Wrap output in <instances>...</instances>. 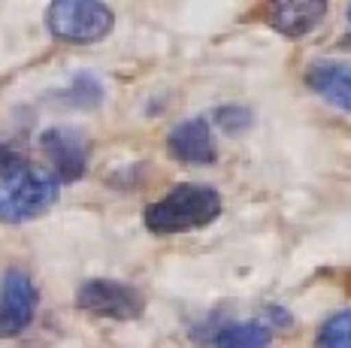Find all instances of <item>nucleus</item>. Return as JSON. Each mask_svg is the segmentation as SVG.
Wrapping results in <instances>:
<instances>
[{"mask_svg": "<svg viewBox=\"0 0 351 348\" xmlns=\"http://www.w3.org/2000/svg\"><path fill=\"white\" fill-rule=\"evenodd\" d=\"M221 215V194L209 185L182 182L145 209V227L158 236L206 227Z\"/></svg>", "mask_w": 351, "mask_h": 348, "instance_id": "nucleus-1", "label": "nucleus"}, {"mask_svg": "<svg viewBox=\"0 0 351 348\" xmlns=\"http://www.w3.org/2000/svg\"><path fill=\"white\" fill-rule=\"evenodd\" d=\"M115 25L106 0H52L46 10V27L55 40L70 46H91L109 37Z\"/></svg>", "mask_w": 351, "mask_h": 348, "instance_id": "nucleus-2", "label": "nucleus"}, {"mask_svg": "<svg viewBox=\"0 0 351 348\" xmlns=\"http://www.w3.org/2000/svg\"><path fill=\"white\" fill-rule=\"evenodd\" d=\"M61 194V182L52 173L25 166L16 176L0 182V221L21 224L43 215Z\"/></svg>", "mask_w": 351, "mask_h": 348, "instance_id": "nucleus-3", "label": "nucleus"}, {"mask_svg": "<svg viewBox=\"0 0 351 348\" xmlns=\"http://www.w3.org/2000/svg\"><path fill=\"white\" fill-rule=\"evenodd\" d=\"M76 306L88 312V315L112 318V321H134V318L143 315L145 297L134 285H124V282L91 279L79 288Z\"/></svg>", "mask_w": 351, "mask_h": 348, "instance_id": "nucleus-4", "label": "nucleus"}, {"mask_svg": "<svg viewBox=\"0 0 351 348\" xmlns=\"http://www.w3.org/2000/svg\"><path fill=\"white\" fill-rule=\"evenodd\" d=\"M40 146L46 151L49 164H52V176L58 182H79L88 170V155H91V146H88V136L76 127L58 125L43 130Z\"/></svg>", "mask_w": 351, "mask_h": 348, "instance_id": "nucleus-5", "label": "nucleus"}, {"mask_svg": "<svg viewBox=\"0 0 351 348\" xmlns=\"http://www.w3.org/2000/svg\"><path fill=\"white\" fill-rule=\"evenodd\" d=\"M36 303H40V294H36L31 275L21 270L6 273L3 285H0V339L19 336L31 327Z\"/></svg>", "mask_w": 351, "mask_h": 348, "instance_id": "nucleus-6", "label": "nucleus"}, {"mask_svg": "<svg viewBox=\"0 0 351 348\" xmlns=\"http://www.w3.org/2000/svg\"><path fill=\"white\" fill-rule=\"evenodd\" d=\"M327 10H330V0H267L261 16L276 34L300 40L327 18Z\"/></svg>", "mask_w": 351, "mask_h": 348, "instance_id": "nucleus-7", "label": "nucleus"}, {"mask_svg": "<svg viewBox=\"0 0 351 348\" xmlns=\"http://www.w3.org/2000/svg\"><path fill=\"white\" fill-rule=\"evenodd\" d=\"M167 149H170V155L176 161L197 164V166H209L218 158L206 119H188L182 125H176L170 130V136H167Z\"/></svg>", "mask_w": 351, "mask_h": 348, "instance_id": "nucleus-8", "label": "nucleus"}, {"mask_svg": "<svg viewBox=\"0 0 351 348\" xmlns=\"http://www.w3.org/2000/svg\"><path fill=\"white\" fill-rule=\"evenodd\" d=\"M309 88L324 97L327 103H333L336 110L351 112V67L339 61H315L306 73Z\"/></svg>", "mask_w": 351, "mask_h": 348, "instance_id": "nucleus-9", "label": "nucleus"}, {"mask_svg": "<svg viewBox=\"0 0 351 348\" xmlns=\"http://www.w3.org/2000/svg\"><path fill=\"white\" fill-rule=\"evenodd\" d=\"M269 333L267 324L261 321H243V324H230V327L215 333V348H269Z\"/></svg>", "mask_w": 351, "mask_h": 348, "instance_id": "nucleus-10", "label": "nucleus"}, {"mask_svg": "<svg viewBox=\"0 0 351 348\" xmlns=\"http://www.w3.org/2000/svg\"><path fill=\"white\" fill-rule=\"evenodd\" d=\"M315 348H351V309L336 312L318 330Z\"/></svg>", "mask_w": 351, "mask_h": 348, "instance_id": "nucleus-11", "label": "nucleus"}, {"mask_svg": "<svg viewBox=\"0 0 351 348\" xmlns=\"http://www.w3.org/2000/svg\"><path fill=\"white\" fill-rule=\"evenodd\" d=\"M64 97H67L73 106H97L100 97H104V88H100V82H97L94 76L82 73V76L73 79V85L67 88V94H64Z\"/></svg>", "mask_w": 351, "mask_h": 348, "instance_id": "nucleus-12", "label": "nucleus"}, {"mask_svg": "<svg viewBox=\"0 0 351 348\" xmlns=\"http://www.w3.org/2000/svg\"><path fill=\"white\" fill-rule=\"evenodd\" d=\"M215 121L221 125V130H228V134H239V130L252 127L254 119L243 106H221V110H215Z\"/></svg>", "mask_w": 351, "mask_h": 348, "instance_id": "nucleus-13", "label": "nucleus"}, {"mask_svg": "<svg viewBox=\"0 0 351 348\" xmlns=\"http://www.w3.org/2000/svg\"><path fill=\"white\" fill-rule=\"evenodd\" d=\"M27 166V161L19 155L12 146H6V142H0V179H10L16 176V173H21Z\"/></svg>", "mask_w": 351, "mask_h": 348, "instance_id": "nucleus-14", "label": "nucleus"}, {"mask_svg": "<svg viewBox=\"0 0 351 348\" xmlns=\"http://www.w3.org/2000/svg\"><path fill=\"white\" fill-rule=\"evenodd\" d=\"M348 18H351V6H348ZM348 46H351V37H348Z\"/></svg>", "mask_w": 351, "mask_h": 348, "instance_id": "nucleus-15", "label": "nucleus"}]
</instances>
